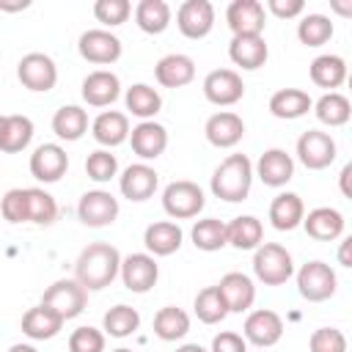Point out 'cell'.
<instances>
[{
  "label": "cell",
  "mask_w": 352,
  "mask_h": 352,
  "mask_svg": "<svg viewBox=\"0 0 352 352\" xmlns=\"http://www.w3.org/2000/svg\"><path fill=\"white\" fill-rule=\"evenodd\" d=\"M121 261L124 258H121L118 248H113L110 242H91L88 248L80 250V256L74 261V278L88 292H99L121 275Z\"/></svg>",
  "instance_id": "6da1fadb"
},
{
  "label": "cell",
  "mask_w": 352,
  "mask_h": 352,
  "mask_svg": "<svg viewBox=\"0 0 352 352\" xmlns=\"http://www.w3.org/2000/svg\"><path fill=\"white\" fill-rule=\"evenodd\" d=\"M256 176V165L245 154H228L212 173V195L228 204H239L250 195V184Z\"/></svg>",
  "instance_id": "7a4b0ae2"
},
{
  "label": "cell",
  "mask_w": 352,
  "mask_h": 352,
  "mask_svg": "<svg viewBox=\"0 0 352 352\" xmlns=\"http://www.w3.org/2000/svg\"><path fill=\"white\" fill-rule=\"evenodd\" d=\"M253 272L264 286H283L294 275L292 253L278 242H264L253 253Z\"/></svg>",
  "instance_id": "3957f363"
},
{
  "label": "cell",
  "mask_w": 352,
  "mask_h": 352,
  "mask_svg": "<svg viewBox=\"0 0 352 352\" xmlns=\"http://www.w3.org/2000/svg\"><path fill=\"white\" fill-rule=\"evenodd\" d=\"M206 198H204V190L190 182V179H176L170 182L165 190H162V209L165 214H170L173 220H190V217H198L201 209H204Z\"/></svg>",
  "instance_id": "277c9868"
},
{
  "label": "cell",
  "mask_w": 352,
  "mask_h": 352,
  "mask_svg": "<svg viewBox=\"0 0 352 352\" xmlns=\"http://www.w3.org/2000/svg\"><path fill=\"white\" fill-rule=\"evenodd\" d=\"M85 297H88V289L77 278H60L52 286H47L41 305L52 308L63 322H69L85 311Z\"/></svg>",
  "instance_id": "5b68a950"
},
{
  "label": "cell",
  "mask_w": 352,
  "mask_h": 352,
  "mask_svg": "<svg viewBox=\"0 0 352 352\" xmlns=\"http://www.w3.org/2000/svg\"><path fill=\"white\" fill-rule=\"evenodd\" d=\"M338 289V278L333 272L330 264L324 261H305L297 270V292L302 300L308 302H324L336 294Z\"/></svg>",
  "instance_id": "8992f818"
},
{
  "label": "cell",
  "mask_w": 352,
  "mask_h": 352,
  "mask_svg": "<svg viewBox=\"0 0 352 352\" xmlns=\"http://www.w3.org/2000/svg\"><path fill=\"white\" fill-rule=\"evenodd\" d=\"M16 77L28 91L36 94H47L55 88L58 82V66L50 55L44 52H28L22 55V60L16 63Z\"/></svg>",
  "instance_id": "52a82bcc"
},
{
  "label": "cell",
  "mask_w": 352,
  "mask_h": 352,
  "mask_svg": "<svg viewBox=\"0 0 352 352\" xmlns=\"http://www.w3.org/2000/svg\"><path fill=\"white\" fill-rule=\"evenodd\" d=\"M118 209H121L118 198L110 195L107 190H88V192H82V198L77 204V217L88 228H104V226L116 223Z\"/></svg>",
  "instance_id": "ba28073f"
},
{
  "label": "cell",
  "mask_w": 352,
  "mask_h": 352,
  "mask_svg": "<svg viewBox=\"0 0 352 352\" xmlns=\"http://www.w3.org/2000/svg\"><path fill=\"white\" fill-rule=\"evenodd\" d=\"M121 280L135 294H146L148 289H154L157 280H160L157 256H151V253H129V256H124V261H121Z\"/></svg>",
  "instance_id": "9c48e42d"
},
{
  "label": "cell",
  "mask_w": 352,
  "mask_h": 352,
  "mask_svg": "<svg viewBox=\"0 0 352 352\" xmlns=\"http://www.w3.org/2000/svg\"><path fill=\"white\" fill-rule=\"evenodd\" d=\"M77 50H80L82 60L96 63V66H107V63H116L121 58V38L104 28H94V30H85L80 36Z\"/></svg>",
  "instance_id": "30bf717a"
},
{
  "label": "cell",
  "mask_w": 352,
  "mask_h": 352,
  "mask_svg": "<svg viewBox=\"0 0 352 352\" xmlns=\"http://www.w3.org/2000/svg\"><path fill=\"white\" fill-rule=\"evenodd\" d=\"M176 25L184 38H206L214 28V6L209 0H184L176 11Z\"/></svg>",
  "instance_id": "8fae6325"
},
{
  "label": "cell",
  "mask_w": 352,
  "mask_h": 352,
  "mask_svg": "<svg viewBox=\"0 0 352 352\" xmlns=\"http://www.w3.org/2000/svg\"><path fill=\"white\" fill-rule=\"evenodd\" d=\"M297 160L308 170H324L336 160V140L322 129H308L297 138Z\"/></svg>",
  "instance_id": "7c38bea8"
},
{
  "label": "cell",
  "mask_w": 352,
  "mask_h": 352,
  "mask_svg": "<svg viewBox=\"0 0 352 352\" xmlns=\"http://www.w3.org/2000/svg\"><path fill=\"white\" fill-rule=\"evenodd\" d=\"M204 96L217 107H231L245 96V82L234 69H214L204 77Z\"/></svg>",
  "instance_id": "4fadbf2b"
},
{
  "label": "cell",
  "mask_w": 352,
  "mask_h": 352,
  "mask_svg": "<svg viewBox=\"0 0 352 352\" xmlns=\"http://www.w3.org/2000/svg\"><path fill=\"white\" fill-rule=\"evenodd\" d=\"M242 336L248 338V344H256V346H275L283 336V319L280 314L270 311V308H258V311H250L245 316V324H242Z\"/></svg>",
  "instance_id": "5bb4252c"
},
{
  "label": "cell",
  "mask_w": 352,
  "mask_h": 352,
  "mask_svg": "<svg viewBox=\"0 0 352 352\" xmlns=\"http://www.w3.org/2000/svg\"><path fill=\"white\" fill-rule=\"evenodd\" d=\"M226 22L234 36H261L267 25V11L258 0H234L226 8Z\"/></svg>",
  "instance_id": "9a60e30c"
},
{
  "label": "cell",
  "mask_w": 352,
  "mask_h": 352,
  "mask_svg": "<svg viewBox=\"0 0 352 352\" xmlns=\"http://www.w3.org/2000/svg\"><path fill=\"white\" fill-rule=\"evenodd\" d=\"M66 170H69V154L58 143H41L30 154V173H33V179H38L44 184L60 182V176Z\"/></svg>",
  "instance_id": "2e32d148"
},
{
  "label": "cell",
  "mask_w": 352,
  "mask_h": 352,
  "mask_svg": "<svg viewBox=\"0 0 352 352\" xmlns=\"http://www.w3.org/2000/svg\"><path fill=\"white\" fill-rule=\"evenodd\" d=\"M118 187H121V195L140 204V201H148L157 187H160V176L151 165L146 162H135L129 168H124V173L118 176Z\"/></svg>",
  "instance_id": "e0dca14e"
},
{
  "label": "cell",
  "mask_w": 352,
  "mask_h": 352,
  "mask_svg": "<svg viewBox=\"0 0 352 352\" xmlns=\"http://www.w3.org/2000/svg\"><path fill=\"white\" fill-rule=\"evenodd\" d=\"M204 135L214 148H234L245 138V121L231 110H220L206 118Z\"/></svg>",
  "instance_id": "ac0fdd59"
},
{
  "label": "cell",
  "mask_w": 352,
  "mask_h": 352,
  "mask_svg": "<svg viewBox=\"0 0 352 352\" xmlns=\"http://www.w3.org/2000/svg\"><path fill=\"white\" fill-rule=\"evenodd\" d=\"M82 99L91 107H110L118 96H121V80L118 74L107 72V69H96L82 80Z\"/></svg>",
  "instance_id": "d6986e66"
},
{
  "label": "cell",
  "mask_w": 352,
  "mask_h": 352,
  "mask_svg": "<svg viewBox=\"0 0 352 352\" xmlns=\"http://www.w3.org/2000/svg\"><path fill=\"white\" fill-rule=\"evenodd\" d=\"M129 146L143 162L146 160H157L168 148V129L162 124H157V121H140L138 126H132Z\"/></svg>",
  "instance_id": "ffe728a7"
},
{
  "label": "cell",
  "mask_w": 352,
  "mask_h": 352,
  "mask_svg": "<svg viewBox=\"0 0 352 352\" xmlns=\"http://www.w3.org/2000/svg\"><path fill=\"white\" fill-rule=\"evenodd\" d=\"M154 77H157V82L162 88H184V85H190L195 80V60L190 55L170 52V55L157 60Z\"/></svg>",
  "instance_id": "44dd1931"
},
{
  "label": "cell",
  "mask_w": 352,
  "mask_h": 352,
  "mask_svg": "<svg viewBox=\"0 0 352 352\" xmlns=\"http://www.w3.org/2000/svg\"><path fill=\"white\" fill-rule=\"evenodd\" d=\"M91 135H94V140H96L99 146H104V148H116V146L126 143L129 135H132L126 113H118V110H104V113H99V116L94 118V124H91Z\"/></svg>",
  "instance_id": "7402d4cb"
},
{
  "label": "cell",
  "mask_w": 352,
  "mask_h": 352,
  "mask_svg": "<svg viewBox=\"0 0 352 352\" xmlns=\"http://www.w3.org/2000/svg\"><path fill=\"white\" fill-rule=\"evenodd\" d=\"M228 58L234 60V66H239L245 72H256L267 63L270 47L264 41V36H234L228 44Z\"/></svg>",
  "instance_id": "603a6c76"
},
{
  "label": "cell",
  "mask_w": 352,
  "mask_h": 352,
  "mask_svg": "<svg viewBox=\"0 0 352 352\" xmlns=\"http://www.w3.org/2000/svg\"><path fill=\"white\" fill-rule=\"evenodd\" d=\"M256 176L267 187H283L294 176V160L283 148H267L256 162Z\"/></svg>",
  "instance_id": "cb8c5ba5"
},
{
  "label": "cell",
  "mask_w": 352,
  "mask_h": 352,
  "mask_svg": "<svg viewBox=\"0 0 352 352\" xmlns=\"http://www.w3.org/2000/svg\"><path fill=\"white\" fill-rule=\"evenodd\" d=\"M302 228L311 239L316 242H333L344 234V214L333 206H316L305 214L302 220Z\"/></svg>",
  "instance_id": "d4e9b609"
},
{
  "label": "cell",
  "mask_w": 352,
  "mask_h": 352,
  "mask_svg": "<svg viewBox=\"0 0 352 352\" xmlns=\"http://www.w3.org/2000/svg\"><path fill=\"white\" fill-rule=\"evenodd\" d=\"M217 286H220V292H223L231 314H245V311L253 308V302H256V286H253V278L250 275H245V272H226Z\"/></svg>",
  "instance_id": "484cf974"
},
{
  "label": "cell",
  "mask_w": 352,
  "mask_h": 352,
  "mask_svg": "<svg viewBox=\"0 0 352 352\" xmlns=\"http://www.w3.org/2000/svg\"><path fill=\"white\" fill-rule=\"evenodd\" d=\"M182 239L184 234L173 220H157L143 231V245L151 256H173L182 248Z\"/></svg>",
  "instance_id": "4316f807"
},
{
  "label": "cell",
  "mask_w": 352,
  "mask_h": 352,
  "mask_svg": "<svg viewBox=\"0 0 352 352\" xmlns=\"http://www.w3.org/2000/svg\"><path fill=\"white\" fill-rule=\"evenodd\" d=\"M305 220V204L297 192H278L270 204V223L278 231H294Z\"/></svg>",
  "instance_id": "83f0119b"
},
{
  "label": "cell",
  "mask_w": 352,
  "mask_h": 352,
  "mask_svg": "<svg viewBox=\"0 0 352 352\" xmlns=\"http://www.w3.org/2000/svg\"><path fill=\"white\" fill-rule=\"evenodd\" d=\"M60 327H63V319L47 305H33L22 314V333L33 341H50L60 333Z\"/></svg>",
  "instance_id": "f1b7e54d"
},
{
  "label": "cell",
  "mask_w": 352,
  "mask_h": 352,
  "mask_svg": "<svg viewBox=\"0 0 352 352\" xmlns=\"http://www.w3.org/2000/svg\"><path fill=\"white\" fill-rule=\"evenodd\" d=\"M308 110H314V99L302 88H280L270 96V113L280 121L302 118Z\"/></svg>",
  "instance_id": "f546056e"
},
{
  "label": "cell",
  "mask_w": 352,
  "mask_h": 352,
  "mask_svg": "<svg viewBox=\"0 0 352 352\" xmlns=\"http://www.w3.org/2000/svg\"><path fill=\"white\" fill-rule=\"evenodd\" d=\"M33 121L28 116H16V113H8L0 118V148L6 154H16V151H25L33 140Z\"/></svg>",
  "instance_id": "4dcf8cb0"
},
{
  "label": "cell",
  "mask_w": 352,
  "mask_h": 352,
  "mask_svg": "<svg viewBox=\"0 0 352 352\" xmlns=\"http://www.w3.org/2000/svg\"><path fill=\"white\" fill-rule=\"evenodd\" d=\"M124 104L126 110L140 118V121H154V116L162 110V96L157 88L146 85V82H135L132 88H126L124 94Z\"/></svg>",
  "instance_id": "1f68e13d"
},
{
  "label": "cell",
  "mask_w": 352,
  "mask_h": 352,
  "mask_svg": "<svg viewBox=\"0 0 352 352\" xmlns=\"http://www.w3.org/2000/svg\"><path fill=\"white\" fill-rule=\"evenodd\" d=\"M346 77H349V69H346L341 55H330L327 52V55H316L311 60V82L319 85V88H330L333 91L338 85H344Z\"/></svg>",
  "instance_id": "d6a6232c"
},
{
  "label": "cell",
  "mask_w": 352,
  "mask_h": 352,
  "mask_svg": "<svg viewBox=\"0 0 352 352\" xmlns=\"http://www.w3.org/2000/svg\"><path fill=\"white\" fill-rule=\"evenodd\" d=\"M52 132L60 138V140H80L85 132H88V113L80 107V104H63L55 110L52 116Z\"/></svg>",
  "instance_id": "836d02e7"
},
{
  "label": "cell",
  "mask_w": 352,
  "mask_h": 352,
  "mask_svg": "<svg viewBox=\"0 0 352 352\" xmlns=\"http://www.w3.org/2000/svg\"><path fill=\"white\" fill-rule=\"evenodd\" d=\"M264 226L253 214H239L228 223V245L236 250H256L264 242Z\"/></svg>",
  "instance_id": "e575fe53"
},
{
  "label": "cell",
  "mask_w": 352,
  "mask_h": 352,
  "mask_svg": "<svg viewBox=\"0 0 352 352\" xmlns=\"http://www.w3.org/2000/svg\"><path fill=\"white\" fill-rule=\"evenodd\" d=\"M135 22L143 33L160 36L170 25V6L165 0H140L135 6Z\"/></svg>",
  "instance_id": "d590c367"
},
{
  "label": "cell",
  "mask_w": 352,
  "mask_h": 352,
  "mask_svg": "<svg viewBox=\"0 0 352 352\" xmlns=\"http://www.w3.org/2000/svg\"><path fill=\"white\" fill-rule=\"evenodd\" d=\"M190 333V316L187 311L176 305H165L154 314V336L160 341H182Z\"/></svg>",
  "instance_id": "8d00e7d4"
},
{
  "label": "cell",
  "mask_w": 352,
  "mask_h": 352,
  "mask_svg": "<svg viewBox=\"0 0 352 352\" xmlns=\"http://www.w3.org/2000/svg\"><path fill=\"white\" fill-rule=\"evenodd\" d=\"M314 113L324 126H344L352 118V104L344 94L327 91L314 102Z\"/></svg>",
  "instance_id": "74e56055"
},
{
  "label": "cell",
  "mask_w": 352,
  "mask_h": 352,
  "mask_svg": "<svg viewBox=\"0 0 352 352\" xmlns=\"http://www.w3.org/2000/svg\"><path fill=\"white\" fill-rule=\"evenodd\" d=\"M190 236H192V245L198 250L214 253V250H220V248L228 245V223H223L217 217H204V220H198L192 226Z\"/></svg>",
  "instance_id": "f35d334b"
},
{
  "label": "cell",
  "mask_w": 352,
  "mask_h": 352,
  "mask_svg": "<svg viewBox=\"0 0 352 352\" xmlns=\"http://www.w3.org/2000/svg\"><path fill=\"white\" fill-rule=\"evenodd\" d=\"M192 308H195V316H198L204 324H220V322L231 314V311H228V302H226V297H223V292H220L217 283L201 289V292L195 294Z\"/></svg>",
  "instance_id": "ab89813d"
},
{
  "label": "cell",
  "mask_w": 352,
  "mask_h": 352,
  "mask_svg": "<svg viewBox=\"0 0 352 352\" xmlns=\"http://www.w3.org/2000/svg\"><path fill=\"white\" fill-rule=\"evenodd\" d=\"M138 327H140V314L132 305H124V302L113 305L102 319V330L113 338H129Z\"/></svg>",
  "instance_id": "60d3db41"
},
{
  "label": "cell",
  "mask_w": 352,
  "mask_h": 352,
  "mask_svg": "<svg viewBox=\"0 0 352 352\" xmlns=\"http://www.w3.org/2000/svg\"><path fill=\"white\" fill-rule=\"evenodd\" d=\"M297 38L305 47H322L333 38V22L324 14H305L297 25Z\"/></svg>",
  "instance_id": "b9f144b4"
},
{
  "label": "cell",
  "mask_w": 352,
  "mask_h": 352,
  "mask_svg": "<svg viewBox=\"0 0 352 352\" xmlns=\"http://www.w3.org/2000/svg\"><path fill=\"white\" fill-rule=\"evenodd\" d=\"M25 190H28V223H36V226L55 223V217H58L55 198L41 187H25Z\"/></svg>",
  "instance_id": "7bdbcfd3"
},
{
  "label": "cell",
  "mask_w": 352,
  "mask_h": 352,
  "mask_svg": "<svg viewBox=\"0 0 352 352\" xmlns=\"http://www.w3.org/2000/svg\"><path fill=\"white\" fill-rule=\"evenodd\" d=\"M85 173H88V179H94V182H99V184L116 179V173H118V160H116V154H110V148H96V151H91L88 160H85Z\"/></svg>",
  "instance_id": "ee69618b"
},
{
  "label": "cell",
  "mask_w": 352,
  "mask_h": 352,
  "mask_svg": "<svg viewBox=\"0 0 352 352\" xmlns=\"http://www.w3.org/2000/svg\"><path fill=\"white\" fill-rule=\"evenodd\" d=\"M132 14V3L129 0H96L94 3V16L104 25V28H118L129 19Z\"/></svg>",
  "instance_id": "f6af8a7d"
},
{
  "label": "cell",
  "mask_w": 352,
  "mask_h": 352,
  "mask_svg": "<svg viewBox=\"0 0 352 352\" xmlns=\"http://www.w3.org/2000/svg\"><path fill=\"white\" fill-rule=\"evenodd\" d=\"M104 336L99 327L82 324L69 336V352H104Z\"/></svg>",
  "instance_id": "bcb514c9"
},
{
  "label": "cell",
  "mask_w": 352,
  "mask_h": 352,
  "mask_svg": "<svg viewBox=\"0 0 352 352\" xmlns=\"http://www.w3.org/2000/svg\"><path fill=\"white\" fill-rule=\"evenodd\" d=\"M311 352H346V336L338 327H319L308 338Z\"/></svg>",
  "instance_id": "7dc6e473"
},
{
  "label": "cell",
  "mask_w": 352,
  "mask_h": 352,
  "mask_svg": "<svg viewBox=\"0 0 352 352\" xmlns=\"http://www.w3.org/2000/svg\"><path fill=\"white\" fill-rule=\"evenodd\" d=\"M0 212L14 226L16 223H28V190H22V187L8 190L3 195V201H0Z\"/></svg>",
  "instance_id": "c3c4849f"
},
{
  "label": "cell",
  "mask_w": 352,
  "mask_h": 352,
  "mask_svg": "<svg viewBox=\"0 0 352 352\" xmlns=\"http://www.w3.org/2000/svg\"><path fill=\"white\" fill-rule=\"evenodd\" d=\"M209 352H248V338L234 333V330H223L212 338V349Z\"/></svg>",
  "instance_id": "681fc988"
},
{
  "label": "cell",
  "mask_w": 352,
  "mask_h": 352,
  "mask_svg": "<svg viewBox=\"0 0 352 352\" xmlns=\"http://www.w3.org/2000/svg\"><path fill=\"white\" fill-rule=\"evenodd\" d=\"M267 11L275 14L278 19H294L305 11L302 0H267Z\"/></svg>",
  "instance_id": "f907efd6"
},
{
  "label": "cell",
  "mask_w": 352,
  "mask_h": 352,
  "mask_svg": "<svg viewBox=\"0 0 352 352\" xmlns=\"http://www.w3.org/2000/svg\"><path fill=\"white\" fill-rule=\"evenodd\" d=\"M338 190L344 192V198H349L352 201V160L341 168V173H338Z\"/></svg>",
  "instance_id": "816d5d0a"
},
{
  "label": "cell",
  "mask_w": 352,
  "mask_h": 352,
  "mask_svg": "<svg viewBox=\"0 0 352 352\" xmlns=\"http://www.w3.org/2000/svg\"><path fill=\"white\" fill-rule=\"evenodd\" d=\"M336 258H338V264H341V267H352V234H346V236L341 239Z\"/></svg>",
  "instance_id": "f5cc1de1"
},
{
  "label": "cell",
  "mask_w": 352,
  "mask_h": 352,
  "mask_svg": "<svg viewBox=\"0 0 352 352\" xmlns=\"http://www.w3.org/2000/svg\"><path fill=\"white\" fill-rule=\"evenodd\" d=\"M330 11L338 16L352 19V0H330Z\"/></svg>",
  "instance_id": "db71d44e"
},
{
  "label": "cell",
  "mask_w": 352,
  "mask_h": 352,
  "mask_svg": "<svg viewBox=\"0 0 352 352\" xmlns=\"http://www.w3.org/2000/svg\"><path fill=\"white\" fill-rule=\"evenodd\" d=\"M8 352H38V349L30 344H14V346H8Z\"/></svg>",
  "instance_id": "11a10c76"
},
{
  "label": "cell",
  "mask_w": 352,
  "mask_h": 352,
  "mask_svg": "<svg viewBox=\"0 0 352 352\" xmlns=\"http://www.w3.org/2000/svg\"><path fill=\"white\" fill-rule=\"evenodd\" d=\"M176 352H206V349H204L201 344H182Z\"/></svg>",
  "instance_id": "9f6ffc18"
},
{
  "label": "cell",
  "mask_w": 352,
  "mask_h": 352,
  "mask_svg": "<svg viewBox=\"0 0 352 352\" xmlns=\"http://www.w3.org/2000/svg\"><path fill=\"white\" fill-rule=\"evenodd\" d=\"M28 3H0V8L3 11H19V8H25Z\"/></svg>",
  "instance_id": "6f0895ef"
},
{
  "label": "cell",
  "mask_w": 352,
  "mask_h": 352,
  "mask_svg": "<svg viewBox=\"0 0 352 352\" xmlns=\"http://www.w3.org/2000/svg\"><path fill=\"white\" fill-rule=\"evenodd\" d=\"M113 352H135V349H126V346H118V349H113Z\"/></svg>",
  "instance_id": "680465c9"
},
{
  "label": "cell",
  "mask_w": 352,
  "mask_h": 352,
  "mask_svg": "<svg viewBox=\"0 0 352 352\" xmlns=\"http://www.w3.org/2000/svg\"><path fill=\"white\" fill-rule=\"evenodd\" d=\"M346 85H349V91H352V72H349V77H346Z\"/></svg>",
  "instance_id": "91938a15"
}]
</instances>
